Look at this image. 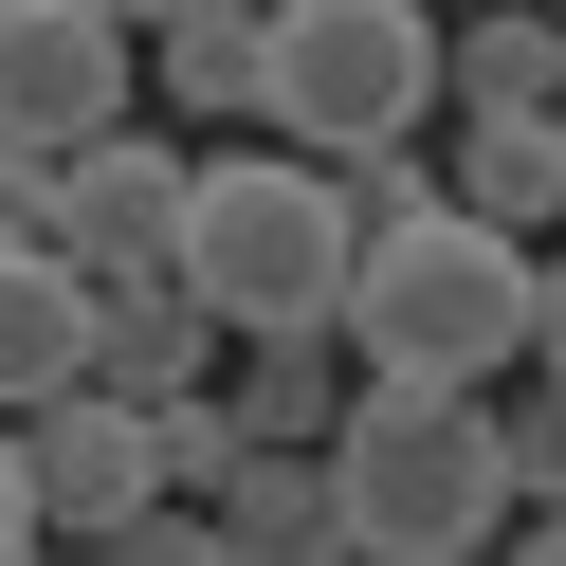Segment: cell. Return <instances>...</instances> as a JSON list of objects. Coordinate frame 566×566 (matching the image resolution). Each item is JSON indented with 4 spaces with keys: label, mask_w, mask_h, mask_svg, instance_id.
<instances>
[{
    "label": "cell",
    "mask_w": 566,
    "mask_h": 566,
    "mask_svg": "<svg viewBox=\"0 0 566 566\" xmlns=\"http://www.w3.org/2000/svg\"><path fill=\"white\" fill-rule=\"evenodd\" d=\"M347 201L311 147H220L184 165V293L220 347H347Z\"/></svg>",
    "instance_id": "cell-1"
},
{
    "label": "cell",
    "mask_w": 566,
    "mask_h": 566,
    "mask_svg": "<svg viewBox=\"0 0 566 566\" xmlns=\"http://www.w3.org/2000/svg\"><path fill=\"white\" fill-rule=\"evenodd\" d=\"M329 493L366 566H475L493 512H512V457H493V384H347L329 420Z\"/></svg>",
    "instance_id": "cell-2"
},
{
    "label": "cell",
    "mask_w": 566,
    "mask_h": 566,
    "mask_svg": "<svg viewBox=\"0 0 566 566\" xmlns=\"http://www.w3.org/2000/svg\"><path fill=\"white\" fill-rule=\"evenodd\" d=\"M347 347H366L384 384H493V366H530V238H493V220H402V238H366L347 256Z\"/></svg>",
    "instance_id": "cell-3"
},
{
    "label": "cell",
    "mask_w": 566,
    "mask_h": 566,
    "mask_svg": "<svg viewBox=\"0 0 566 566\" xmlns=\"http://www.w3.org/2000/svg\"><path fill=\"white\" fill-rule=\"evenodd\" d=\"M439 111V0H256V128L311 165L420 147Z\"/></svg>",
    "instance_id": "cell-4"
},
{
    "label": "cell",
    "mask_w": 566,
    "mask_h": 566,
    "mask_svg": "<svg viewBox=\"0 0 566 566\" xmlns=\"http://www.w3.org/2000/svg\"><path fill=\"white\" fill-rule=\"evenodd\" d=\"M55 256H74L92 293H184V147L92 128V147L55 165Z\"/></svg>",
    "instance_id": "cell-5"
},
{
    "label": "cell",
    "mask_w": 566,
    "mask_h": 566,
    "mask_svg": "<svg viewBox=\"0 0 566 566\" xmlns=\"http://www.w3.org/2000/svg\"><path fill=\"white\" fill-rule=\"evenodd\" d=\"M19 475H38V548H92L165 493V420L111 384H55V402H19Z\"/></svg>",
    "instance_id": "cell-6"
},
{
    "label": "cell",
    "mask_w": 566,
    "mask_h": 566,
    "mask_svg": "<svg viewBox=\"0 0 566 566\" xmlns=\"http://www.w3.org/2000/svg\"><path fill=\"white\" fill-rule=\"evenodd\" d=\"M128 19H92V0H0V147H92V128H128Z\"/></svg>",
    "instance_id": "cell-7"
},
{
    "label": "cell",
    "mask_w": 566,
    "mask_h": 566,
    "mask_svg": "<svg viewBox=\"0 0 566 566\" xmlns=\"http://www.w3.org/2000/svg\"><path fill=\"white\" fill-rule=\"evenodd\" d=\"M201 512H220V566H366V548H347V493H329V457H238Z\"/></svg>",
    "instance_id": "cell-8"
},
{
    "label": "cell",
    "mask_w": 566,
    "mask_h": 566,
    "mask_svg": "<svg viewBox=\"0 0 566 566\" xmlns=\"http://www.w3.org/2000/svg\"><path fill=\"white\" fill-rule=\"evenodd\" d=\"M439 201H457V220H493V238L566 220V111H457V165H439Z\"/></svg>",
    "instance_id": "cell-9"
},
{
    "label": "cell",
    "mask_w": 566,
    "mask_h": 566,
    "mask_svg": "<svg viewBox=\"0 0 566 566\" xmlns=\"http://www.w3.org/2000/svg\"><path fill=\"white\" fill-rule=\"evenodd\" d=\"M111 402H201L220 384V329H201V293H92V366Z\"/></svg>",
    "instance_id": "cell-10"
},
{
    "label": "cell",
    "mask_w": 566,
    "mask_h": 566,
    "mask_svg": "<svg viewBox=\"0 0 566 566\" xmlns=\"http://www.w3.org/2000/svg\"><path fill=\"white\" fill-rule=\"evenodd\" d=\"M439 92H457V111H566V19H548V0L439 19Z\"/></svg>",
    "instance_id": "cell-11"
},
{
    "label": "cell",
    "mask_w": 566,
    "mask_h": 566,
    "mask_svg": "<svg viewBox=\"0 0 566 566\" xmlns=\"http://www.w3.org/2000/svg\"><path fill=\"white\" fill-rule=\"evenodd\" d=\"M74 366H92V274L74 256H0V420L55 402Z\"/></svg>",
    "instance_id": "cell-12"
},
{
    "label": "cell",
    "mask_w": 566,
    "mask_h": 566,
    "mask_svg": "<svg viewBox=\"0 0 566 566\" xmlns=\"http://www.w3.org/2000/svg\"><path fill=\"white\" fill-rule=\"evenodd\" d=\"M220 420H238V457H329V420H347V384H329V347H238V384H220Z\"/></svg>",
    "instance_id": "cell-13"
},
{
    "label": "cell",
    "mask_w": 566,
    "mask_h": 566,
    "mask_svg": "<svg viewBox=\"0 0 566 566\" xmlns=\"http://www.w3.org/2000/svg\"><path fill=\"white\" fill-rule=\"evenodd\" d=\"M147 55H165V111H201V128H256V0H184Z\"/></svg>",
    "instance_id": "cell-14"
},
{
    "label": "cell",
    "mask_w": 566,
    "mask_h": 566,
    "mask_svg": "<svg viewBox=\"0 0 566 566\" xmlns=\"http://www.w3.org/2000/svg\"><path fill=\"white\" fill-rule=\"evenodd\" d=\"M329 201H347V238H402V220H439V165H420V147H347Z\"/></svg>",
    "instance_id": "cell-15"
},
{
    "label": "cell",
    "mask_w": 566,
    "mask_h": 566,
    "mask_svg": "<svg viewBox=\"0 0 566 566\" xmlns=\"http://www.w3.org/2000/svg\"><path fill=\"white\" fill-rule=\"evenodd\" d=\"M493 457H512L530 512H566V384H548V366H530V402H493Z\"/></svg>",
    "instance_id": "cell-16"
},
{
    "label": "cell",
    "mask_w": 566,
    "mask_h": 566,
    "mask_svg": "<svg viewBox=\"0 0 566 566\" xmlns=\"http://www.w3.org/2000/svg\"><path fill=\"white\" fill-rule=\"evenodd\" d=\"M74 566H220V512H184V493H147L128 530H92Z\"/></svg>",
    "instance_id": "cell-17"
},
{
    "label": "cell",
    "mask_w": 566,
    "mask_h": 566,
    "mask_svg": "<svg viewBox=\"0 0 566 566\" xmlns=\"http://www.w3.org/2000/svg\"><path fill=\"white\" fill-rule=\"evenodd\" d=\"M147 420H165V493L201 512V493L238 475V420H220V384H201V402H147Z\"/></svg>",
    "instance_id": "cell-18"
},
{
    "label": "cell",
    "mask_w": 566,
    "mask_h": 566,
    "mask_svg": "<svg viewBox=\"0 0 566 566\" xmlns=\"http://www.w3.org/2000/svg\"><path fill=\"white\" fill-rule=\"evenodd\" d=\"M55 165L74 147H0V256H55Z\"/></svg>",
    "instance_id": "cell-19"
},
{
    "label": "cell",
    "mask_w": 566,
    "mask_h": 566,
    "mask_svg": "<svg viewBox=\"0 0 566 566\" xmlns=\"http://www.w3.org/2000/svg\"><path fill=\"white\" fill-rule=\"evenodd\" d=\"M0 566H38V475H19V420H0Z\"/></svg>",
    "instance_id": "cell-20"
},
{
    "label": "cell",
    "mask_w": 566,
    "mask_h": 566,
    "mask_svg": "<svg viewBox=\"0 0 566 566\" xmlns=\"http://www.w3.org/2000/svg\"><path fill=\"white\" fill-rule=\"evenodd\" d=\"M530 366L566 384V256H530Z\"/></svg>",
    "instance_id": "cell-21"
},
{
    "label": "cell",
    "mask_w": 566,
    "mask_h": 566,
    "mask_svg": "<svg viewBox=\"0 0 566 566\" xmlns=\"http://www.w3.org/2000/svg\"><path fill=\"white\" fill-rule=\"evenodd\" d=\"M92 19H128V38H165V19H184V0H92Z\"/></svg>",
    "instance_id": "cell-22"
},
{
    "label": "cell",
    "mask_w": 566,
    "mask_h": 566,
    "mask_svg": "<svg viewBox=\"0 0 566 566\" xmlns=\"http://www.w3.org/2000/svg\"><path fill=\"white\" fill-rule=\"evenodd\" d=\"M512 566H566V512H530V548H512Z\"/></svg>",
    "instance_id": "cell-23"
},
{
    "label": "cell",
    "mask_w": 566,
    "mask_h": 566,
    "mask_svg": "<svg viewBox=\"0 0 566 566\" xmlns=\"http://www.w3.org/2000/svg\"><path fill=\"white\" fill-rule=\"evenodd\" d=\"M548 19H566V0H548Z\"/></svg>",
    "instance_id": "cell-24"
}]
</instances>
